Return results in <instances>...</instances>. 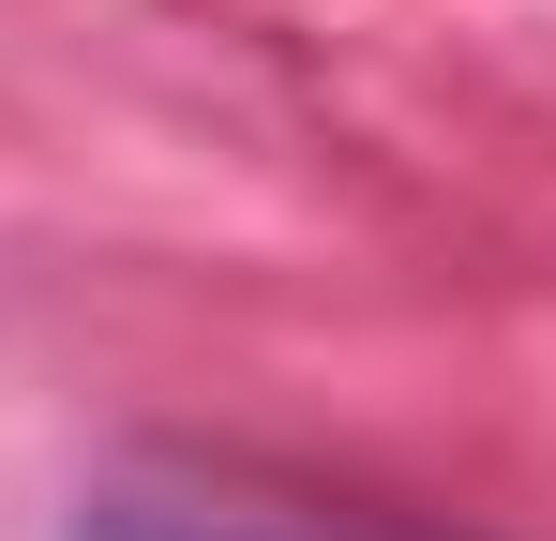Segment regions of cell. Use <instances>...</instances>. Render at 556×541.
<instances>
[{"instance_id": "cell-1", "label": "cell", "mask_w": 556, "mask_h": 541, "mask_svg": "<svg viewBox=\"0 0 556 541\" xmlns=\"http://www.w3.org/2000/svg\"><path fill=\"white\" fill-rule=\"evenodd\" d=\"M91 541H195V527H91Z\"/></svg>"}]
</instances>
